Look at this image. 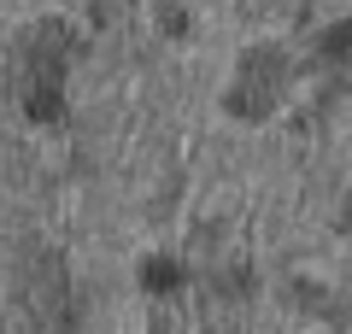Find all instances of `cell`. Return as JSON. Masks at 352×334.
I'll list each match as a JSON object with an SVG mask.
<instances>
[{"label":"cell","instance_id":"6da1fadb","mask_svg":"<svg viewBox=\"0 0 352 334\" xmlns=\"http://www.w3.org/2000/svg\"><path fill=\"white\" fill-rule=\"evenodd\" d=\"M317 59H323V65H346V59H352V24L323 30V41H317Z\"/></svg>","mask_w":352,"mask_h":334},{"label":"cell","instance_id":"7a4b0ae2","mask_svg":"<svg viewBox=\"0 0 352 334\" xmlns=\"http://www.w3.org/2000/svg\"><path fill=\"white\" fill-rule=\"evenodd\" d=\"M147 282H153V287H170V282H176V264H153Z\"/></svg>","mask_w":352,"mask_h":334}]
</instances>
